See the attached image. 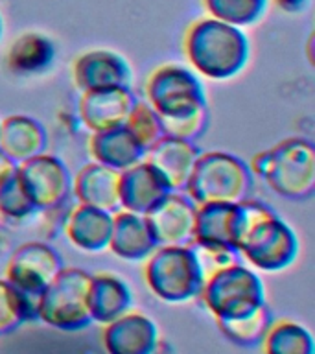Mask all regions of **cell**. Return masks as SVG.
<instances>
[{"label":"cell","instance_id":"cell-1","mask_svg":"<svg viewBox=\"0 0 315 354\" xmlns=\"http://www.w3.org/2000/svg\"><path fill=\"white\" fill-rule=\"evenodd\" d=\"M234 248L256 270L276 273L298 257V238L269 205L245 198L236 203Z\"/></svg>","mask_w":315,"mask_h":354},{"label":"cell","instance_id":"cell-2","mask_svg":"<svg viewBox=\"0 0 315 354\" xmlns=\"http://www.w3.org/2000/svg\"><path fill=\"white\" fill-rule=\"evenodd\" d=\"M181 48L193 72L214 82L238 76L249 63L251 54L249 39L242 28L210 15L188 24Z\"/></svg>","mask_w":315,"mask_h":354},{"label":"cell","instance_id":"cell-3","mask_svg":"<svg viewBox=\"0 0 315 354\" xmlns=\"http://www.w3.org/2000/svg\"><path fill=\"white\" fill-rule=\"evenodd\" d=\"M247 165L253 177L280 198L300 201L314 196L315 151L308 138H284L254 155Z\"/></svg>","mask_w":315,"mask_h":354},{"label":"cell","instance_id":"cell-4","mask_svg":"<svg viewBox=\"0 0 315 354\" xmlns=\"http://www.w3.org/2000/svg\"><path fill=\"white\" fill-rule=\"evenodd\" d=\"M142 262L144 282L157 299L170 304L198 299L204 271L192 243L157 245Z\"/></svg>","mask_w":315,"mask_h":354},{"label":"cell","instance_id":"cell-5","mask_svg":"<svg viewBox=\"0 0 315 354\" xmlns=\"http://www.w3.org/2000/svg\"><path fill=\"white\" fill-rule=\"evenodd\" d=\"M254 177L245 160L227 151L199 153L182 192L195 205L240 203L253 190Z\"/></svg>","mask_w":315,"mask_h":354},{"label":"cell","instance_id":"cell-6","mask_svg":"<svg viewBox=\"0 0 315 354\" xmlns=\"http://www.w3.org/2000/svg\"><path fill=\"white\" fill-rule=\"evenodd\" d=\"M198 299L214 319H232L262 306L265 290L260 277L238 260L209 271Z\"/></svg>","mask_w":315,"mask_h":354},{"label":"cell","instance_id":"cell-7","mask_svg":"<svg viewBox=\"0 0 315 354\" xmlns=\"http://www.w3.org/2000/svg\"><path fill=\"white\" fill-rule=\"evenodd\" d=\"M90 273L63 266L59 273L35 297L37 321L57 330L74 332L93 323L87 293Z\"/></svg>","mask_w":315,"mask_h":354},{"label":"cell","instance_id":"cell-8","mask_svg":"<svg viewBox=\"0 0 315 354\" xmlns=\"http://www.w3.org/2000/svg\"><path fill=\"white\" fill-rule=\"evenodd\" d=\"M144 94L160 120H173L209 109L195 72L175 63H166L149 72Z\"/></svg>","mask_w":315,"mask_h":354},{"label":"cell","instance_id":"cell-9","mask_svg":"<svg viewBox=\"0 0 315 354\" xmlns=\"http://www.w3.org/2000/svg\"><path fill=\"white\" fill-rule=\"evenodd\" d=\"M15 176L37 210H55L63 207L72 187L65 162L54 155L39 153L17 162Z\"/></svg>","mask_w":315,"mask_h":354},{"label":"cell","instance_id":"cell-10","mask_svg":"<svg viewBox=\"0 0 315 354\" xmlns=\"http://www.w3.org/2000/svg\"><path fill=\"white\" fill-rule=\"evenodd\" d=\"M59 253L46 242H24L6 262L4 279L26 295L37 297L63 268Z\"/></svg>","mask_w":315,"mask_h":354},{"label":"cell","instance_id":"cell-11","mask_svg":"<svg viewBox=\"0 0 315 354\" xmlns=\"http://www.w3.org/2000/svg\"><path fill=\"white\" fill-rule=\"evenodd\" d=\"M157 245L192 243L195 203L182 190H171L144 214Z\"/></svg>","mask_w":315,"mask_h":354},{"label":"cell","instance_id":"cell-12","mask_svg":"<svg viewBox=\"0 0 315 354\" xmlns=\"http://www.w3.org/2000/svg\"><path fill=\"white\" fill-rule=\"evenodd\" d=\"M160 337L157 325L140 310H127L105 323L102 332L104 348L111 354H151Z\"/></svg>","mask_w":315,"mask_h":354},{"label":"cell","instance_id":"cell-13","mask_svg":"<svg viewBox=\"0 0 315 354\" xmlns=\"http://www.w3.org/2000/svg\"><path fill=\"white\" fill-rule=\"evenodd\" d=\"M137 98L129 87L96 88L79 94V120L90 133L107 131L126 124Z\"/></svg>","mask_w":315,"mask_h":354},{"label":"cell","instance_id":"cell-14","mask_svg":"<svg viewBox=\"0 0 315 354\" xmlns=\"http://www.w3.org/2000/svg\"><path fill=\"white\" fill-rule=\"evenodd\" d=\"M72 80L79 93L96 88L131 87V68L127 61L111 50H90L76 57Z\"/></svg>","mask_w":315,"mask_h":354},{"label":"cell","instance_id":"cell-15","mask_svg":"<svg viewBox=\"0 0 315 354\" xmlns=\"http://www.w3.org/2000/svg\"><path fill=\"white\" fill-rule=\"evenodd\" d=\"M168 192H171L168 181L146 159L138 160L137 165L120 171V181H118L120 209L146 214Z\"/></svg>","mask_w":315,"mask_h":354},{"label":"cell","instance_id":"cell-16","mask_svg":"<svg viewBox=\"0 0 315 354\" xmlns=\"http://www.w3.org/2000/svg\"><path fill=\"white\" fill-rule=\"evenodd\" d=\"M111 225H113V212L85 203H76L66 212L63 231L74 248L87 253H99L107 249Z\"/></svg>","mask_w":315,"mask_h":354},{"label":"cell","instance_id":"cell-17","mask_svg":"<svg viewBox=\"0 0 315 354\" xmlns=\"http://www.w3.org/2000/svg\"><path fill=\"white\" fill-rule=\"evenodd\" d=\"M157 248L144 214L118 209L113 212V225L107 249L127 262H142Z\"/></svg>","mask_w":315,"mask_h":354},{"label":"cell","instance_id":"cell-18","mask_svg":"<svg viewBox=\"0 0 315 354\" xmlns=\"http://www.w3.org/2000/svg\"><path fill=\"white\" fill-rule=\"evenodd\" d=\"M118 181H120V171L93 160L79 168V171L74 176L70 192L74 194L77 203L90 205L107 212H116L120 209Z\"/></svg>","mask_w":315,"mask_h":354},{"label":"cell","instance_id":"cell-19","mask_svg":"<svg viewBox=\"0 0 315 354\" xmlns=\"http://www.w3.org/2000/svg\"><path fill=\"white\" fill-rule=\"evenodd\" d=\"M199 149L192 140L162 135L146 151L144 159L162 174L171 190H182L198 159Z\"/></svg>","mask_w":315,"mask_h":354},{"label":"cell","instance_id":"cell-20","mask_svg":"<svg viewBox=\"0 0 315 354\" xmlns=\"http://www.w3.org/2000/svg\"><path fill=\"white\" fill-rule=\"evenodd\" d=\"M236 203L195 205L192 245L199 249H234Z\"/></svg>","mask_w":315,"mask_h":354},{"label":"cell","instance_id":"cell-21","mask_svg":"<svg viewBox=\"0 0 315 354\" xmlns=\"http://www.w3.org/2000/svg\"><path fill=\"white\" fill-rule=\"evenodd\" d=\"M131 290L122 277L111 271L90 275L87 303L93 323L105 325L131 308Z\"/></svg>","mask_w":315,"mask_h":354},{"label":"cell","instance_id":"cell-22","mask_svg":"<svg viewBox=\"0 0 315 354\" xmlns=\"http://www.w3.org/2000/svg\"><path fill=\"white\" fill-rule=\"evenodd\" d=\"M87 148L90 159L118 171L137 165L146 155V149L126 126L90 133Z\"/></svg>","mask_w":315,"mask_h":354},{"label":"cell","instance_id":"cell-23","mask_svg":"<svg viewBox=\"0 0 315 354\" xmlns=\"http://www.w3.org/2000/svg\"><path fill=\"white\" fill-rule=\"evenodd\" d=\"M55 61V46L46 35L26 32L10 44L6 52V68L13 76H41L52 68Z\"/></svg>","mask_w":315,"mask_h":354},{"label":"cell","instance_id":"cell-24","mask_svg":"<svg viewBox=\"0 0 315 354\" xmlns=\"http://www.w3.org/2000/svg\"><path fill=\"white\" fill-rule=\"evenodd\" d=\"M46 149V131L32 116L11 115L0 122V151L22 162Z\"/></svg>","mask_w":315,"mask_h":354},{"label":"cell","instance_id":"cell-25","mask_svg":"<svg viewBox=\"0 0 315 354\" xmlns=\"http://www.w3.org/2000/svg\"><path fill=\"white\" fill-rule=\"evenodd\" d=\"M262 351L267 354H314V337L300 323L292 319H273L267 326Z\"/></svg>","mask_w":315,"mask_h":354},{"label":"cell","instance_id":"cell-26","mask_svg":"<svg viewBox=\"0 0 315 354\" xmlns=\"http://www.w3.org/2000/svg\"><path fill=\"white\" fill-rule=\"evenodd\" d=\"M273 315L267 304H262L249 314L232 319H216L218 330L227 337L229 342L240 347H256L264 339L267 326L271 325Z\"/></svg>","mask_w":315,"mask_h":354},{"label":"cell","instance_id":"cell-27","mask_svg":"<svg viewBox=\"0 0 315 354\" xmlns=\"http://www.w3.org/2000/svg\"><path fill=\"white\" fill-rule=\"evenodd\" d=\"M30 321H37L35 297L0 279V334H8Z\"/></svg>","mask_w":315,"mask_h":354},{"label":"cell","instance_id":"cell-28","mask_svg":"<svg viewBox=\"0 0 315 354\" xmlns=\"http://www.w3.org/2000/svg\"><path fill=\"white\" fill-rule=\"evenodd\" d=\"M204 11L218 21L236 28L253 26L262 21L269 0H201Z\"/></svg>","mask_w":315,"mask_h":354},{"label":"cell","instance_id":"cell-29","mask_svg":"<svg viewBox=\"0 0 315 354\" xmlns=\"http://www.w3.org/2000/svg\"><path fill=\"white\" fill-rule=\"evenodd\" d=\"M124 126L131 131L133 137L137 138L138 144L146 151L164 135L159 115L151 109V105L148 102H138L137 100Z\"/></svg>","mask_w":315,"mask_h":354},{"label":"cell","instance_id":"cell-30","mask_svg":"<svg viewBox=\"0 0 315 354\" xmlns=\"http://www.w3.org/2000/svg\"><path fill=\"white\" fill-rule=\"evenodd\" d=\"M37 207L28 198L21 183L13 176L0 188V216L8 221H26L37 214Z\"/></svg>","mask_w":315,"mask_h":354},{"label":"cell","instance_id":"cell-31","mask_svg":"<svg viewBox=\"0 0 315 354\" xmlns=\"http://www.w3.org/2000/svg\"><path fill=\"white\" fill-rule=\"evenodd\" d=\"M164 135L170 137L184 138V140H195L204 133L209 126V109H203L195 115L182 116V118H173V120H160Z\"/></svg>","mask_w":315,"mask_h":354},{"label":"cell","instance_id":"cell-32","mask_svg":"<svg viewBox=\"0 0 315 354\" xmlns=\"http://www.w3.org/2000/svg\"><path fill=\"white\" fill-rule=\"evenodd\" d=\"M15 170H17L15 160H11L8 155L0 151V188L4 187L11 177L15 176Z\"/></svg>","mask_w":315,"mask_h":354},{"label":"cell","instance_id":"cell-33","mask_svg":"<svg viewBox=\"0 0 315 354\" xmlns=\"http://www.w3.org/2000/svg\"><path fill=\"white\" fill-rule=\"evenodd\" d=\"M309 0H273V4L278 8L284 13H289V15H297L300 11L306 10Z\"/></svg>","mask_w":315,"mask_h":354},{"label":"cell","instance_id":"cell-34","mask_svg":"<svg viewBox=\"0 0 315 354\" xmlns=\"http://www.w3.org/2000/svg\"><path fill=\"white\" fill-rule=\"evenodd\" d=\"M2 30H4V22H2V17H0V39H2Z\"/></svg>","mask_w":315,"mask_h":354}]
</instances>
